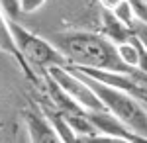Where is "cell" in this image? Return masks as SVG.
Instances as JSON below:
<instances>
[{"label":"cell","instance_id":"obj_8","mask_svg":"<svg viewBox=\"0 0 147 143\" xmlns=\"http://www.w3.org/2000/svg\"><path fill=\"white\" fill-rule=\"evenodd\" d=\"M0 49H2L4 53H8V55L18 57L22 63H26L22 59V55H20V51H18L16 41H14L12 28H10V18L6 16V12L2 10V6H0Z\"/></svg>","mask_w":147,"mask_h":143},{"label":"cell","instance_id":"obj_7","mask_svg":"<svg viewBox=\"0 0 147 143\" xmlns=\"http://www.w3.org/2000/svg\"><path fill=\"white\" fill-rule=\"evenodd\" d=\"M102 28H104V35L114 41V43H124L134 35V28L125 26L124 22H120L112 10H104L102 12Z\"/></svg>","mask_w":147,"mask_h":143},{"label":"cell","instance_id":"obj_4","mask_svg":"<svg viewBox=\"0 0 147 143\" xmlns=\"http://www.w3.org/2000/svg\"><path fill=\"white\" fill-rule=\"evenodd\" d=\"M47 77L55 82L65 94L79 104L82 110H106L104 102L96 94V90L86 82V78L71 65H53L45 71Z\"/></svg>","mask_w":147,"mask_h":143},{"label":"cell","instance_id":"obj_13","mask_svg":"<svg viewBox=\"0 0 147 143\" xmlns=\"http://www.w3.org/2000/svg\"><path fill=\"white\" fill-rule=\"evenodd\" d=\"M0 6H2V10L6 12V16L12 18V20H16V16L22 12L20 0H0Z\"/></svg>","mask_w":147,"mask_h":143},{"label":"cell","instance_id":"obj_9","mask_svg":"<svg viewBox=\"0 0 147 143\" xmlns=\"http://www.w3.org/2000/svg\"><path fill=\"white\" fill-rule=\"evenodd\" d=\"M43 114H45L47 118H49V121L53 123V127H55V132L59 133V139L61 141H77L79 137H77V133L71 130V125H69L67 118H65V114H63V110H43Z\"/></svg>","mask_w":147,"mask_h":143},{"label":"cell","instance_id":"obj_14","mask_svg":"<svg viewBox=\"0 0 147 143\" xmlns=\"http://www.w3.org/2000/svg\"><path fill=\"white\" fill-rule=\"evenodd\" d=\"M47 0H20V8H22L24 14H32V12H37L41 6H45Z\"/></svg>","mask_w":147,"mask_h":143},{"label":"cell","instance_id":"obj_12","mask_svg":"<svg viewBox=\"0 0 147 143\" xmlns=\"http://www.w3.org/2000/svg\"><path fill=\"white\" fill-rule=\"evenodd\" d=\"M134 12H136V20L137 24H145L147 26V2L145 0H129Z\"/></svg>","mask_w":147,"mask_h":143},{"label":"cell","instance_id":"obj_11","mask_svg":"<svg viewBox=\"0 0 147 143\" xmlns=\"http://www.w3.org/2000/svg\"><path fill=\"white\" fill-rule=\"evenodd\" d=\"M114 16L120 20V22H124L125 26H129V28H134L137 24L136 20V12H134V6H131V2L129 0H122L116 8H114Z\"/></svg>","mask_w":147,"mask_h":143},{"label":"cell","instance_id":"obj_10","mask_svg":"<svg viewBox=\"0 0 147 143\" xmlns=\"http://www.w3.org/2000/svg\"><path fill=\"white\" fill-rule=\"evenodd\" d=\"M118 53H120L122 61L127 67L139 71V49H137V43H136V39H134V35L127 41H124V43H118Z\"/></svg>","mask_w":147,"mask_h":143},{"label":"cell","instance_id":"obj_3","mask_svg":"<svg viewBox=\"0 0 147 143\" xmlns=\"http://www.w3.org/2000/svg\"><path fill=\"white\" fill-rule=\"evenodd\" d=\"M10 28H12V35L14 41L18 45V51L26 63L37 67V69H49L53 65H69L65 53L53 45L51 41H47L43 37L35 35L34 32L26 30L22 24L14 22L10 18Z\"/></svg>","mask_w":147,"mask_h":143},{"label":"cell","instance_id":"obj_6","mask_svg":"<svg viewBox=\"0 0 147 143\" xmlns=\"http://www.w3.org/2000/svg\"><path fill=\"white\" fill-rule=\"evenodd\" d=\"M28 121V137L30 141L34 143H55L61 141L59 139V133L55 132L53 123L49 121V118L43 116H37V114H30L26 116Z\"/></svg>","mask_w":147,"mask_h":143},{"label":"cell","instance_id":"obj_1","mask_svg":"<svg viewBox=\"0 0 147 143\" xmlns=\"http://www.w3.org/2000/svg\"><path fill=\"white\" fill-rule=\"evenodd\" d=\"M57 47L65 53L69 65L79 67H98V69H112L124 71L137 77L145 73L127 67L118 53V45L110 41L104 33L92 32H67L57 35Z\"/></svg>","mask_w":147,"mask_h":143},{"label":"cell","instance_id":"obj_15","mask_svg":"<svg viewBox=\"0 0 147 143\" xmlns=\"http://www.w3.org/2000/svg\"><path fill=\"white\" fill-rule=\"evenodd\" d=\"M134 32H136L137 35H139V39L147 45V26L145 24H136V26H134Z\"/></svg>","mask_w":147,"mask_h":143},{"label":"cell","instance_id":"obj_16","mask_svg":"<svg viewBox=\"0 0 147 143\" xmlns=\"http://www.w3.org/2000/svg\"><path fill=\"white\" fill-rule=\"evenodd\" d=\"M98 2L102 4V8H104V10H114L122 0H98Z\"/></svg>","mask_w":147,"mask_h":143},{"label":"cell","instance_id":"obj_5","mask_svg":"<svg viewBox=\"0 0 147 143\" xmlns=\"http://www.w3.org/2000/svg\"><path fill=\"white\" fill-rule=\"evenodd\" d=\"M86 116L98 130V139H116V141H141L139 135L131 132L118 116L110 110H88Z\"/></svg>","mask_w":147,"mask_h":143},{"label":"cell","instance_id":"obj_17","mask_svg":"<svg viewBox=\"0 0 147 143\" xmlns=\"http://www.w3.org/2000/svg\"><path fill=\"white\" fill-rule=\"evenodd\" d=\"M145 2H147V0H145Z\"/></svg>","mask_w":147,"mask_h":143},{"label":"cell","instance_id":"obj_2","mask_svg":"<svg viewBox=\"0 0 147 143\" xmlns=\"http://www.w3.org/2000/svg\"><path fill=\"white\" fill-rule=\"evenodd\" d=\"M80 75L96 90V94L104 102V108L110 110L114 116H118L136 135H139L141 141H147V108L139 102V98L136 94L122 90V88L108 86L104 82H98V80H94L92 77L84 75V73H80Z\"/></svg>","mask_w":147,"mask_h":143}]
</instances>
